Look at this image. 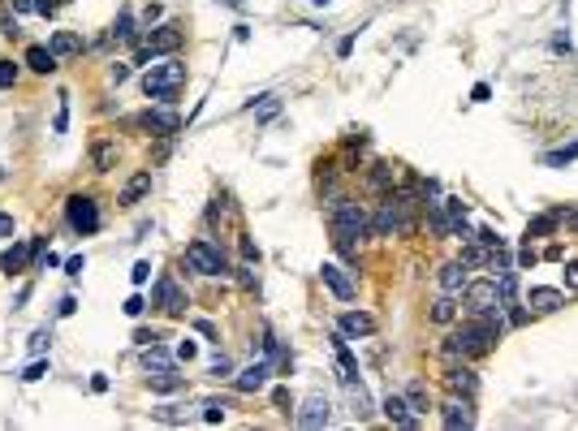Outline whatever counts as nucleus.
<instances>
[{
  "label": "nucleus",
  "mask_w": 578,
  "mask_h": 431,
  "mask_svg": "<svg viewBox=\"0 0 578 431\" xmlns=\"http://www.w3.org/2000/svg\"><path fill=\"white\" fill-rule=\"evenodd\" d=\"M328 225H333V246L341 254H358V242L372 233V216H367L354 198H333Z\"/></svg>",
  "instance_id": "f257e3e1"
},
{
  "label": "nucleus",
  "mask_w": 578,
  "mask_h": 431,
  "mask_svg": "<svg viewBox=\"0 0 578 431\" xmlns=\"http://www.w3.org/2000/svg\"><path fill=\"white\" fill-rule=\"evenodd\" d=\"M501 341V315H475L445 341V358H475Z\"/></svg>",
  "instance_id": "f03ea898"
},
{
  "label": "nucleus",
  "mask_w": 578,
  "mask_h": 431,
  "mask_svg": "<svg viewBox=\"0 0 578 431\" xmlns=\"http://www.w3.org/2000/svg\"><path fill=\"white\" fill-rule=\"evenodd\" d=\"M182 82H186V65H182L177 57L155 61V65H147V74H143V91H147V99H155V103H173L177 91H182Z\"/></svg>",
  "instance_id": "7ed1b4c3"
},
{
  "label": "nucleus",
  "mask_w": 578,
  "mask_h": 431,
  "mask_svg": "<svg viewBox=\"0 0 578 431\" xmlns=\"http://www.w3.org/2000/svg\"><path fill=\"white\" fill-rule=\"evenodd\" d=\"M372 233L376 237H410L414 233V216H410V203L406 198H384L372 216Z\"/></svg>",
  "instance_id": "20e7f679"
},
{
  "label": "nucleus",
  "mask_w": 578,
  "mask_h": 431,
  "mask_svg": "<svg viewBox=\"0 0 578 431\" xmlns=\"http://www.w3.org/2000/svg\"><path fill=\"white\" fill-rule=\"evenodd\" d=\"M186 267L199 276H229V263H225V254L212 237H194L186 246Z\"/></svg>",
  "instance_id": "39448f33"
},
{
  "label": "nucleus",
  "mask_w": 578,
  "mask_h": 431,
  "mask_svg": "<svg viewBox=\"0 0 578 431\" xmlns=\"http://www.w3.org/2000/svg\"><path fill=\"white\" fill-rule=\"evenodd\" d=\"M177 47H182V30H177L173 22H165V26L147 30V39L138 43V61L151 65V61H160V57H173Z\"/></svg>",
  "instance_id": "423d86ee"
},
{
  "label": "nucleus",
  "mask_w": 578,
  "mask_h": 431,
  "mask_svg": "<svg viewBox=\"0 0 578 431\" xmlns=\"http://www.w3.org/2000/svg\"><path fill=\"white\" fill-rule=\"evenodd\" d=\"M466 306H470V315H505V298H501L496 276L492 281H470L466 285Z\"/></svg>",
  "instance_id": "0eeeda50"
},
{
  "label": "nucleus",
  "mask_w": 578,
  "mask_h": 431,
  "mask_svg": "<svg viewBox=\"0 0 578 431\" xmlns=\"http://www.w3.org/2000/svg\"><path fill=\"white\" fill-rule=\"evenodd\" d=\"M65 220H70V229L74 233H95L99 229V203L91 198V194H70L65 198Z\"/></svg>",
  "instance_id": "6e6552de"
},
{
  "label": "nucleus",
  "mask_w": 578,
  "mask_h": 431,
  "mask_svg": "<svg viewBox=\"0 0 578 431\" xmlns=\"http://www.w3.org/2000/svg\"><path fill=\"white\" fill-rule=\"evenodd\" d=\"M138 125L147 134H155V138H169V134L182 130V117L173 113V103H155V108H147V113L138 117Z\"/></svg>",
  "instance_id": "1a4fd4ad"
},
{
  "label": "nucleus",
  "mask_w": 578,
  "mask_h": 431,
  "mask_svg": "<svg viewBox=\"0 0 578 431\" xmlns=\"http://www.w3.org/2000/svg\"><path fill=\"white\" fill-rule=\"evenodd\" d=\"M298 418V427H306V431H320V427H328V418H333V405H328V397H306L302 401V410L294 414Z\"/></svg>",
  "instance_id": "9d476101"
},
{
  "label": "nucleus",
  "mask_w": 578,
  "mask_h": 431,
  "mask_svg": "<svg viewBox=\"0 0 578 431\" xmlns=\"http://www.w3.org/2000/svg\"><path fill=\"white\" fill-rule=\"evenodd\" d=\"M320 281H324V285H328V293H333V298H341V302H350V298L358 293L354 276H345V267H337V263H324V267H320Z\"/></svg>",
  "instance_id": "9b49d317"
},
{
  "label": "nucleus",
  "mask_w": 578,
  "mask_h": 431,
  "mask_svg": "<svg viewBox=\"0 0 578 431\" xmlns=\"http://www.w3.org/2000/svg\"><path fill=\"white\" fill-rule=\"evenodd\" d=\"M155 306H160L165 315H186V293L177 289L173 276H160V281H155Z\"/></svg>",
  "instance_id": "f8f14e48"
},
{
  "label": "nucleus",
  "mask_w": 578,
  "mask_h": 431,
  "mask_svg": "<svg viewBox=\"0 0 578 431\" xmlns=\"http://www.w3.org/2000/svg\"><path fill=\"white\" fill-rule=\"evenodd\" d=\"M440 422H445V427H453V431H457V427H462V431H466V427H475V410H470V397H449V401L440 405Z\"/></svg>",
  "instance_id": "ddd939ff"
},
{
  "label": "nucleus",
  "mask_w": 578,
  "mask_h": 431,
  "mask_svg": "<svg viewBox=\"0 0 578 431\" xmlns=\"http://www.w3.org/2000/svg\"><path fill=\"white\" fill-rule=\"evenodd\" d=\"M268 375H272V362H268V358H259V362H250L246 371H238V375H233V388H238V393H259V388L268 384Z\"/></svg>",
  "instance_id": "4468645a"
},
{
  "label": "nucleus",
  "mask_w": 578,
  "mask_h": 431,
  "mask_svg": "<svg viewBox=\"0 0 578 431\" xmlns=\"http://www.w3.org/2000/svg\"><path fill=\"white\" fill-rule=\"evenodd\" d=\"M445 388H449L453 397H475V393H479V375L466 371V366H449V371H445Z\"/></svg>",
  "instance_id": "2eb2a0df"
},
{
  "label": "nucleus",
  "mask_w": 578,
  "mask_h": 431,
  "mask_svg": "<svg viewBox=\"0 0 578 431\" xmlns=\"http://www.w3.org/2000/svg\"><path fill=\"white\" fill-rule=\"evenodd\" d=\"M30 254H35V250H30V242H18V246H9L5 254H0V272H5L9 281H13V276H22L26 267H30Z\"/></svg>",
  "instance_id": "dca6fc26"
},
{
  "label": "nucleus",
  "mask_w": 578,
  "mask_h": 431,
  "mask_svg": "<svg viewBox=\"0 0 578 431\" xmlns=\"http://www.w3.org/2000/svg\"><path fill=\"white\" fill-rule=\"evenodd\" d=\"M333 354H337V366H341V380H345V384H358V358H354V349H350L345 332H337V337H333Z\"/></svg>",
  "instance_id": "f3484780"
},
{
  "label": "nucleus",
  "mask_w": 578,
  "mask_h": 431,
  "mask_svg": "<svg viewBox=\"0 0 578 431\" xmlns=\"http://www.w3.org/2000/svg\"><path fill=\"white\" fill-rule=\"evenodd\" d=\"M527 306H531L535 315H552V310H561V306H565V293H561V289H544V285H540V289H531V293H527Z\"/></svg>",
  "instance_id": "a211bd4d"
},
{
  "label": "nucleus",
  "mask_w": 578,
  "mask_h": 431,
  "mask_svg": "<svg viewBox=\"0 0 578 431\" xmlns=\"http://www.w3.org/2000/svg\"><path fill=\"white\" fill-rule=\"evenodd\" d=\"M341 332L345 337H372L376 332V319L367 315V310H345L341 315Z\"/></svg>",
  "instance_id": "6ab92c4d"
},
{
  "label": "nucleus",
  "mask_w": 578,
  "mask_h": 431,
  "mask_svg": "<svg viewBox=\"0 0 578 431\" xmlns=\"http://www.w3.org/2000/svg\"><path fill=\"white\" fill-rule=\"evenodd\" d=\"M57 52H52V47H43V43H30L26 47V65L35 69V74H57Z\"/></svg>",
  "instance_id": "aec40b11"
},
{
  "label": "nucleus",
  "mask_w": 578,
  "mask_h": 431,
  "mask_svg": "<svg viewBox=\"0 0 578 431\" xmlns=\"http://www.w3.org/2000/svg\"><path fill=\"white\" fill-rule=\"evenodd\" d=\"M380 410H384V418H389L393 427H414V418H418V414L406 405V397H397V393H393V397H384V405H380Z\"/></svg>",
  "instance_id": "412c9836"
},
{
  "label": "nucleus",
  "mask_w": 578,
  "mask_h": 431,
  "mask_svg": "<svg viewBox=\"0 0 578 431\" xmlns=\"http://www.w3.org/2000/svg\"><path fill=\"white\" fill-rule=\"evenodd\" d=\"M436 281H440V289H445V293L466 289V263H462V259H457V263H445L440 272H436Z\"/></svg>",
  "instance_id": "4be33fe9"
},
{
  "label": "nucleus",
  "mask_w": 578,
  "mask_h": 431,
  "mask_svg": "<svg viewBox=\"0 0 578 431\" xmlns=\"http://www.w3.org/2000/svg\"><path fill=\"white\" fill-rule=\"evenodd\" d=\"M147 384H151V393H177V388H186V380L173 371V366H165V371H151L147 375Z\"/></svg>",
  "instance_id": "5701e85b"
},
{
  "label": "nucleus",
  "mask_w": 578,
  "mask_h": 431,
  "mask_svg": "<svg viewBox=\"0 0 578 431\" xmlns=\"http://www.w3.org/2000/svg\"><path fill=\"white\" fill-rule=\"evenodd\" d=\"M147 190H151V173H134V177L126 181V190H121V207H134Z\"/></svg>",
  "instance_id": "b1692460"
},
{
  "label": "nucleus",
  "mask_w": 578,
  "mask_h": 431,
  "mask_svg": "<svg viewBox=\"0 0 578 431\" xmlns=\"http://www.w3.org/2000/svg\"><path fill=\"white\" fill-rule=\"evenodd\" d=\"M52 52H57V57H78V52H82V39L74 35V30H57V35H52V43H48Z\"/></svg>",
  "instance_id": "393cba45"
},
{
  "label": "nucleus",
  "mask_w": 578,
  "mask_h": 431,
  "mask_svg": "<svg viewBox=\"0 0 578 431\" xmlns=\"http://www.w3.org/2000/svg\"><path fill=\"white\" fill-rule=\"evenodd\" d=\"M109 39H121V43H138V30H134V13H130V9H121V13H117V22H113Z\"/></svg>",
  "instance_id": "a878e982"
},
{
  "label": "nucleus",
  "mask_w": 578,
  "mask_h": 431,
  "mask_svg": "<svg viewBox=\"0 0 578 431\" xmlns=\"http://www.w3.org/2000/svg\"><path fill=\"white\" fill-rule=\"evenodd\" d=\"M453 319H457V302H453V293L436 298V302H432V323H453Z\"/></svg>",
  "instance_id": "bb28decb"
},
{
  "label": "nucleus",
  "mask_w": 578,
  "mask_h": 431,
  "mask_svg": "<svg viewBox=\"0 0 578 431\" xmlns=\"http://www.w3.org/2000/svg\"><path fill=\"white\" fill-rule=\"evenodd\" d=\"M574 159H578V142H569V147H557V151H544V164H548V169L574 164Z\"/></svg>",
  "instance_id": "cd10ccee"
},
{
  "label": "nucleus",
  "mask_w": 578,
  "mask_h": 431,
  "mask_svg": "<svg viewBox=\"0 0 578 431\" xmlns=\"http://www.w3.org/2000/svg\"><path fill=\"white\" fill-rule=\"evenodd\" d=\"M143 366H147V371H165V366H173V358H169L160 345H143Z\"/></svg>",
  "instance_id": "c85d7f7f"
},
{
  "label": "nucleus",
  "mask_w": 578,
  "mask_h": 431,
  "mask_svg": "<svg viewBox=\"0 0 578 431\" xmlns=\"http://www.w3.org/2000/svg\"><path fill=\"white\" fill-rule=\"evenodd\" d=\"M406 405H410L414 414H428V388H423V384H410V388H406Z\"/></svg>",
  "instance_id": "c756f323"
},
{
  "label": "nucleus",
  "mask_w": 578,
  "mask_h": 431,
  "mask_svg": "<svg viewBox=\"0 0 578 431\" xmlns=\"http://www.w3.org/2000/svg\"><path fill=\"white\" fill-rule=\"evenodd\" d=\"M113 155H117V151H113V142H99V147L91 151V159H95V173H109V169H113Z\"/></svg>",
  "instance_id": "7c9ffc66"
},
{
  "label": "nucleus",
  "mask_w": 578,
  "mask_h": 431,
  "mask_svg": "<svg viewBox=\"0 0 578 431\" xmlns=\"http://www.w3.org/2000/svg\"><path fill=\"white\" fill-rule=\"evenodd\" d=\"M372 186H376V190H389V186H393V169H389V164H376V169H372Z\"/></svg>",
  "instance_id": "2f4dec72"
},
{
  "label": "nucleus",
  "mask_w": 578,
  "mask_h": 431,
  "mask_svg": "<svg viewBox=\"0 0 578 431\" xmlns=\"http://www.w3.org/2000/svg\"><path fill=\"white\" fill-rule=\"evenodd\" d=\"M203 422H225V401H203Z\"/></svg>",
  "instance_id": "473e14b6"
},
{
  "label": "nucleus",
  "mask_w": 578,
  "mask_h": 431,
  "mask_svg": "<svg viewBox=\"0 0 578 431\" xmlns=\"http://www.w3.org/2000/svg\"><path fill=\"white\" fill-rule=\"evenodd\" d=\"M18 82V65L13 61H0V91H9Z\"/></svg>",
  "instance_id": "72a5a7b5"
},
{
  "label": "nucleus",
  "mask_w": 578,
  "mask_h": 431,
  "mask_svg": "<svg viewBox=\"0 0 578 431\" xmlns=\"http://www.w3.org/2000/svg\"><path fill=\"white\" fill-rule=\"evenodd\" d=\"M43 375H48V362H43V358H35V362L22 371V380H26V384H35V380H43Z\"/></svg>",
  "instance_id": "f704fd0d"
},
{
  "label": "nucleus",
  "mask_w": 578,
  "mask_h": 431,
  "mask_svg": "<svg viewBox=\"0 0 578 431\" xmlns=\"http://www.w3.org/2000/svg\"><path fill=\"white\" fill-rule=\"evenodd\" d=\"M48 345H52V332H48V328H39V332H35V337H30V354H35V358H39V354H43V349H48Z\"/></svg>",
  "instance_id": "c9c22d12"
},
{
  "label": "nucleus",
  "mask_w": 578,
  "mask_h": 431,
  "mask_svg": "<svg viewBox=\"0 0 578 431\" xmlns=\"http://www.w3.org/2000/svg\"><path fill=\"white\" fill-rule=\"evenodd\" d=\"M130 281H134V285H147V281H151V263H147V259H138V263H134Z\"/></svg>",
  "instance_id": "e433bc0d"
},
{
  "label": "nucleus",
  "mask_w": 578,
  "mask_h": 431,
  "mask_svg": "<svg viewBox=\"0 0 578 431\" xmlns=\"http://www.w3.org/2000/svg\"><path fill=\"white\" fill-rule=\"evenodd\" d=\"M82 267H87V259H82V254H70V259H65V276H82Z\"/></svg>",
  "instance_id": "4c0bfd02"
},
{
  "label": "nucleus",
  "mask_w": 578,
  "mask_h": 431,
  "mask_svg": "<svg viewBox=\"0 0 578 431\" xmlns=\"http://www.w3.org/2000/svg\"><path fill=\"white\" fill-rule=\"evenodd\" d=\"M143 310H147V302H143L138 293H134V298H126V315H130V319H138Z\"/></svg>",
  "instance_id": "58836bf2"
},
{
  "label": "nucleus",
  "mask_w": 578,
  "mask_h": 431,
  "mask_svg": "<svg viewBox=\"0 0 578 431\" xmlns=\"http://www.w3.org/2000/svg\"><path fill=\"white\" fill-rule=\"evenodd\" d=\"M272 401H277V410H294V401H289V388H272Z\"/></svg>",
  "instance_id": "ea45409f"
},
{
  "label": "nucleus",
  "mask_w": 578,
  "mask_h": 431,
  "mask_svg": "<svg viewBox=\"0 0 578 431\" xmlns=\"http://www.w3.org/2000/svg\"><path fill=\"white\" fill-rule=\"evenodd\" d=\"M109 78H113V82H117V86H121V82H126V78H130V65H126V61H117V65H113V69H109Z\"/></svg>",
  "instance_id": "a19ab883"
},
{
  "label": "nucleus",
  "mask_w": 578,
  "mask_h": 431,
  "mask_svg": "<svg viewBox=\"0 0 578 431\" xmlns=\"http://www.w3.org/2000/svg\"><path fill=\"white\" fill-rule=\"evenodd\" d=\"M242 259H246V263H259V246H255L250 237H242Z\"/></svg>",
  "instance_id": "79ce46f5"
},
{
  "label": "nucleus",
  "mask_w": 578,
  "mask_h": 431,
  "mask_svg": "<svg viewBox=\"0 0 578 431\" xmlns=\"http://www.w3.org/2000/svg\"><path fill=\"white\" fill-rule=\"evenodd\" d=\"M57 5H61V0H35V13L52 18V13H57Z\"/></svg>",
  "instance_id": "37998d69"
},
{
  "label": "nucleus",
  "mask_w": 578,
  "mask_h": 431,
  "mask_svg": "<svg viewBox=\"0 0 578 431\" xmlns=\"http://www.w3.org/2000/svg\"><path fill=\"white\" fill-rule=\"evenodd\" d=\"M565 289H578V259L565 263Z\"/></svg>",
  "instance_id": "c03bdc74"
},
{
  "label": "nucleus",
  "mask_w": 578,
  "mask_h": 431,
  "mask_svg": "<svg viewBox=\"0 0 578 431\" xmlns=\"http://www.w3.org/2000/svg\"><path fill=\"white\" fill-rule=\"evenodd\" d=\"M155 418H160V422H177L182 414H177V405H160V410H155Z\"/></svg>",
  "instance_id": "a18cd8bd"
},
{
  "label": "nucleus",
  "mask_w": 578,
  "mask_h": 431,
  "mask_svg": "<svg viewBox=\"0 0 578 431\" xmlns=\"http://www.w3.org/2000/svg\"><path fill=\"white\" fill-rule=\"evenodd\" d=\"M229 371H233V366H229V358H225V354H216V358H212V375H229Z\"/></svg>",
  "instance_id": "49530a36"
},
{
  "label": "nucleus",
  "mask_w": 578,
  "mask_h": 431,
  "mask_svg": "<svg viewBox=\"0 0 578 431\" xmlns=\"http://www.w3.org/2000/svg\"><path fill=\"white\" fill-rule=\"evenodd\" d=\"M488 95H492V86H488V82H475V91H470V99H475V103H484Z\"/></svg>",
  "instance_id": "de8ad7c7"
},
{
  "label": "nucleus",
  "mask_w": 578,
  "mask_h": 431,
  "mask_svg": "<svg viewBox=\"0 0 578 431\" xmlns=\"http://www.w3.org/2000/svg\"><path fill=\"white\" fill-rule=\"evenodd\" d=\"M194 354H199V345H194V341H190V337H186V341H182V345H177V358H194Z\"/></svg>",
  "instance_id": "09e8293b"
},
{
  "label": "nucleus",
  "mask_w": 578,
  "mask_h": 431,
  "mask_svg": "<svg viewBox=\"0 0 578 431\" xmlns=\"http://www.w3.org/2000/svg\"><path fill=\"white\" fill-rule=\"evenodd\" d=\"M9 233H13V216L0 211V237H9Z\"/></svg>",
  "instance_id": "8fccbe9b"
},
{
  "label": "nucleus",
  "mask_w": 578,
  "mask_h": 431,
  "mask_svg": "<svg viewBox=\"0 0 578 431\" xmlns=\"http://www.w3.org/2000/svg\"><path fill=\"white\" fill-rule=\"evenodd\" d=\"M134 341H138V345H155L160 337H155V332H147V328H138V332H134Z\"/></svg>",
  "instance_id": "3c124183"
},
{
  "label": "nucleus",
  "mask_w": 578,
  "mask_h": 431,
  "mask_svg": "<svg viewBox=\"0 0 578 431\" xmlns=\"http://www.w3.org/2000/svg\"><path fill=\"white\" fill-rule=\"evenodd\" d=\"M78 310V302L74 298H61V306H57V315H74Z\"/></svg>",
  "instance_id": "603ef678"
},
{
  "label": "nucleus",
  "mask_w": 578,
  "mask_h": 431,
  "mask_svg": "<svg viewBox=\"0 0 578 431\" xmlns=\"http://www.w3.org/2000/svg\"><path fill=\"white\" fill-rule=\"evenodd\" d=\"M13 13H35V0H13Z\"/></svg>",
  "instance_id": "864d4df0"
},
{
  "label": "nucleus",
  "mask_w": 578,
  "mask_h": 431,
  "mask_svg": "<svg viewBox=\"0 0 578 431\" xmlns=\"http://www.w3.org/2000/svg\"><path fill=\"white\" fill-rule=\"evenodd\" d=\"M238 281H242L246 289H255V276H250V267H238Z\"/></svg>",
  "instance_id": "5fc2aeb1"
},
{
  "label": "nucleus",
  "mask_w": 578,
  "mask_h": 431,
  "mask_svg": "<svg viewBox=\"0 0 578 431\" xmlns=\"http://www.w3.org/2000/svg\"><path fill=\"white\" fill-rule=\"evenodd\" d=\"M552 52H569V35H557V39H552Z\"/></svg>",
  "instance_id": "6e6d98bb"
},
{
  "label": "nucleus",
  "mask_w": 578,
  "mask_h": 431,
  "mask_svg": "<svg viewBox=\"0 0 578 431\" xmlns=\"http://www.w3.org/2000/svg\"><path fill=\"white\" fill-rule=\"evenodd\" d=\"M565 220H569V225H574V229H578V211H569V216H565Z\"/></svg>",
  "instance_id": "4d7b16f0"
},
{
  "label": "nucleus",
  "mask_w": 578,
  "mask_h": 431,
  "mask_svg": "<svg viewBox=\"0 0 578 431\" xmlns=\"http://www.w3.org/2000/svg\"><path fill=\"white\" fill-rule=\"evenodd\" d=\"M311 5H320V9H328V5H333V0H311Z\"/></svg>",
  "instance_id": "13d9d810"
}]
</instances>
